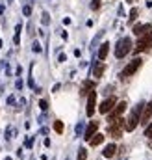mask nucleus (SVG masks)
I'll return each instance as SVG.
<instances>
[{
  "mask_svg": "<svg viewBox=\"0 0 152 160\" xmlns=\"http://www.w3.org/2000/svg\"><path fill=\"white\" fill-rule=\"evenodd\" d=\"M54 130H56L58 134H61V132H63V123H61V121H54Z\"/></svg>",
  "mask_w": 152,
  "mask_h": 160,
  "instance_id": "nucleus-17",
  "label": "nucleus"
},
{
  "mask_svg": "<svg viewBox=\"0 0 152 160\" xmlns=\"http://www.w3.org/2000/svg\"><path fill=\"white\" fill-rule=\"evenodd\" d=\"M122 128H124V123L122 119H117L113 123H110V128H108V132L113 136V138H121V134H122Z\"/></svg>",
  "mask_w": 152,
  "mask_h": 160,
  "instance_id": "nucleus-6",
  "label": "nucleus"
},
{
  "mask_svg": "<svg viewBox=\"0 0 152 160\" xmlns=\"http://www.w3.org/2000/svg\"><path fill=\"white\" fill-rule=\"evenodd\" d=\"M50 22V17H48V13H43V24H48Z\"/></svg>",
  "mask_w": 152,
  "mask_h": 160,
  "instance_id": "nucleus-28",
  "label": "nucleus"
},
{
  "mask_svg": "<svg viewBox=\"0 0 152 160\" xmlns=\"http://www.w3.org/2000/svg\"><path fill=\"white\" fill-rule=\"evenodd\" d=\"M15 102V97H7V104H13Z\"/></svg>",
  "mask_w": 152,
  "mask_h": 160,
  "instance_id": "nucleus-31",
  "label": "nucleus"
},
{
  "mask_svg": "<svg viewBox=\"0 0 152 160\" xmlns=\"http://www.w3.org/2000/svg\"><path fill=\"white\" fill-rule=\"evenodd\" d=\"M141 63H143V60H139V58H135V60H132L124 69H122V73H121V77L122 78H128V77H132L139 67H141Z\"/></svg>",
  "mask_w": 152,
  "mask_h": 160,
  "instance_id": "nucleus-4",
  "label": "nucleus"
},
{
  "mask_svg": "<svg viewBox=\"0 0 152 160\" xmlns=\"http://www.w3.org/2000/svg\"><path fill=\"white\" fill-rule=\"evenodd\" d=\"M102 142H104V134H100V132H98V134H93V138L89 140V143H91L93 147H95V145H100Z\"/></svg>",
  "mask_w": 152,
  "mask_h": 160,
  "instance_id": "nucleus-16",
  "label": "nucleus"
},
{
  "mask_svg": "<svg viewBox=\"0 0 152 160\" xmlns=\"http://www.w3.org/2000/svg\"><path fill=\"white\" fill-rule=\"evenodd\" d=\"M4 160H11V157H6V158H4Z\"/></svg>",
  "mask_w": 152,
  "mask_h": 160,
  "instance_id": "nucleus-32",
  "label": "nucleus"
},
{
  "mask_svg": "<svg viewBox=\"0 0 152 160\" xmlns=\"http://www.w3.org/2000/svg\"><path fill=\"white\" fill-rule=\"evenodd\" d=\"M22 13H24V15L28 17V15L32 13V8H30V6H24V8H22Z\"/></svg>",
  "mask_w": 152,
  "mask_h": 160,
  "instance_id": "nucleus-24",
  "label": "nucleus"
},
{
  "mask_svg": "<svg viewBox=\"0 0 152 160\" xmlns=\"http://www.w3.org/2000/svg\"><path fill=\"white\" fill-rule=\"evenodd\" d=\"M150 47H152V32H147V34L139 36L137 47L134 48V52H135V54H139V52H143V50H149Z\"/></svg>",
  "mask_w": 152,
  "mask_h": 160,
  "instance_id": "nucleus-3",
  "label": "nucleus"
},
{
  "mask_svg": "<svg viewBox=\"0 0 152 160\" xmlns=\"http://www.w3.org/2000/svg\"><path fill=\"white\" fill-rule=\"evenodd\" d=\"M9 2H11V0H9Z\"/></svg>",
  "mask_w": 152,
  "mask_h": 160,
  "instance_id": "nucleus-33",
  "label": "nucleus"
},
{
  "mask_svg": "<svg viewBox=\"0 0 152 160\" xmlns=\"http://www.w3.org/2000/svg\"><path fill=\"white\" fill-rule=\"evenodd\" d=\"M100 8V0H93L91 2V9H98Z\"/></svg>",
  "mask_w": 152,
  "mask_h": 160,
  "instance_id": "nucleus-23",
  "label": "nucleus"
},
{
  "mask_svg": "<svg viewBox=\"0 0 152 160\" xmlns=\"http://www.w3.org/2000/svg\"><path fill=\"white\" fill-rule=\"evenodd\" d=\"M95 102H97V91H89V99H87V116H93L95 114Z\"/></svg>",
  "mask_w": 152,
  "mask_h": 160,
  "instance_id": "nucleus-8",
  "label": "nucleus"
},
{
  "mask_svg": "<svg viewBox=\"0 0 152 160\" xmlns=\"http://www.w3.org/2000/svg\"><path fill=\"white\" fill-rule=\"evenodd\" d=\"M95 89V82H91V80H85L83 84H82V95H85V93H89V91H93Z\"/></svg>",
  "mask_w": 152,
  "mask_h": 160,
  "instance_id": "nucleus-14",
  "label": "nucleus"
},
{
  "mask_svg": "<svg viewBox=\"0 0 152 160\" xmlns=\"http://www.w3.org/2000/svg\"><path fill=\"white\" fill-rule=\"evenodd\" d=\"M32 48H34V52H41V45H39L37 41H36V43L32 45Z\"/></svg>",
  "mask_w": 152,
  "mask_h": 160,
  "instance_id": "nucleus-27",
  "label": "nucleus"
},
{
  "mask_svg": "<svg viewBox=\"0 0 152 160\" xmlns=\"http://www.w3.org/2000/svg\"><path fill=\"white\" fill-rule=\"evenodd\" d=\"M126 110V102L124 101H121L119 104H115V108L112 110V114H110V118H108V121L110 123H113V121L121 119V116H122V112Z\"/></svg>",
  "mask_w": 152,
  "mask_h": 160,
  "instance_id": "nucleus-5",
  "label": "nucleus"
},
{
  "mask_svg": "<svg viewBox=\"0 0 152 160\" xmlns=\"http://www.w3.org/2000/svg\"><path fill=\"white\" fill-rule=\"evenodd\" d=\"M24 145H26L28 149H32V145H34V136H30V138L26 140V143H24Z\"/></svg>",
  "mask_w": 152,
  "mask_h": 160,
  "instance_id": "nucleus-22",
  "label": "nucleus"
},
{
  "mask_svg": "<svg viewBox=\"0 0 152 160\" xmlns=\"http://www.w3.org/2000/svg\"><path fill=\"white\" fill-rule=\"evenodd\" d=\"M87 158V151H85V149H80V151H78V160H85Z\"/></svg>",
  "mask_w": 152,
  "mask_h": 160,
  "instance_id": "nucleus-20",
  "label": "nucleus"
},
{
  "mask_svg": "<svg viewBox=\"0 0 152 160\" xmlns=\"http://www.w3.org/2000/svg\"><path fill=\"white\" fill-rule=\"evenodd\" d=\"M150 24H135L134 26V34L135 36H143V34H147V32H150Z\"/></svg>",
  "mask_w": 152,
  "mask_h": 160,
  "instance_id": "nucleus-12",
  "label": "nucleus"
},
{
  "mask_svg": "<svg viewBox=\"0 0 152 160\" xmlns=\"http://www.w3.org/2000/svg\"><path fill=\"white\" fill-rule=\"evenodd\" d=\"M115 151H117V145L110 143V145H108V147L104 149V153H102V155H104L106 158H113V157H115Z\"/></svg>",
  "mask_w": 152,
  "mask_h": 160,
  "instance_id": "nucleus-15",
  "label": "nucleus"
},
{
  "mask_svg": "<svg viewBox=\"0 0 152 160\" xmlns=\"http://www.w3.org/2000/svg\"><path fill=\"white\" fill-rule=\"evenodd\" d=\"M135 19H137V9H135V8H134V9H132V11H130V17H128V22H134V21H135Z\"/></svg>",
  "mask_w": 152,
  "mask_h": 160,
  "instance_id": "nucleus-19",
  "label": "nucleus"
},
{
  "mask_svg": "<svg viewBox=\"0 0 152 160\" xmlns=\"http://www.w3.org/2000/svg\"><path fill=\"white\" fill-rule=\"evenodd\" d=\"M97 130H98V121H91V125H89V127L85 128V132H83V138H85V140L89 142V140L93 138V134H95Z\"/></svg>",
  "mask_w": 152,
  "mask_h": 160,
  "instance_id": "nucleus-9",
  "label": "nucleus"
},
{
  "mask_svg": "<svg viewBox=\"0 0 152 160\" xmlns=\"http://www.w3.org/2000/svg\"><path fill=\"white\" fill-rule=\"evenodd\" d=\"M104 69H106V65L102 63V60H100V62H97V63H95V67H93V77H95V78H100V77H102V73H104Z\"/></svg>",
  "mask_w": 152,
  "mask_h": 160,
  "instance_id": "nucleus-11",
  "label": "nucleus"
},
{
  "mask_svg": "<svg viewBox=\"0 0 152 160\" xmlns=\"http://www.w3.org/2000/svg\"><path fill=\"white\" fill-rule=\"evenodd\" d=\"M6 138H7V140L15 138V128H13V127H7V128H6Z\"/></svg>",
  "mask_w": 152,
  "mask_h": 160,
  "instance_id": "nucleus-18",
  "label": "nucleus"
},
{
  "mask_svg": "<svg viewBox=\"0 0 152 160\" xmlns=\"http://www.w3.org/2000/svg\"><path fill=\"white\" fill-rule=\"evenodd\" d=\"M39 108H41V110H46V108H48V102H46V101H39Z\"/></svg>",
  "mask_w": 152,
  "mask_h": 160,
  "instance_id": "nucleus-25",
  "label": "nucleus"
},
{
  "mask_svg": "<svg viewBox=\"0 0 152 160\" xmlns=\"http://www.w3.org/2000/svg\"><path fill=\"white\" fill-rule=\"evenodd\" d=\"M108 52H110V43H102L100 45V50H98V60H106Z\"/></svg>",
  "mask_w": 152,
  "mask_h": 160,
  "instance_id": "nucleus-13",
  "label": "nucleus"
},
{
  "mask_svg": "<svg viewBox=\"0 0 152 160\" xmlns=\"http://www.w3.org/2000/svg\"><path fill=\"white\" fill-rule=\"evenodd\" d=\"M145 108V104L141 102V104H137L134 110H132V114L128 116V119H126V123H124V130H128V132H132L135 127H137V123L141 121V110Z\"/></svg>",
  "mask_w": 152,
  "mask_h": 160,
  "instance_id": "nucleus-1",
  "label": "nucleus"
},
{
  "mask_svg": "<svg viewBox=\"0 0 152 160\" xmlns=\"http://www.w3.org/2000/svg\"><path fill=\"white\" fill-rule=\"evenodd\" d=\"M130 50H132V39L130 38H122L115 47V56L117 58H124Z\"/></svg>",
  "mask_w": 152,
  "mask_h": 160,
  "instance_id": "nucleus-2",
  "label": "nucleus"
},
{
  "mask_svg": "<svg viewBox=\"0 0 152 160\" xmlns=\"http://www.w3.org/2000/svg\"><path fill=\"white\" fill-rule=\"evenodd\" d=\"M150 118H152V102H149V104H145V110H143V114H141V121H139V123L147 125Z\"/></svg>",
  "mask_w": 152,
  "mask_h": 160,
  "instance_id": "nucleus-10",
  "label": "nucleus"
},
{
  "mask_svg": "<svg viewBox=\"0 0 152 160\" xmlns=\"http://www.w3.org/2000/svg\"><path fill=\"white\" fill-rule=\"evenodd\" d=\"M17 89H22V80H17Z\"/></svg>",
  "mask_w": 152,
  "mask_h": 160,
  "instance_id": "nucleus-30",
  "label": "nucleus"
},
{
  "mask_svg": "<svg viewBox=\"0 0 152 160\" xmlns=\"http://www.w3.org/2000/svg\"><path fill=\"white\" fill-rule=\"evenodd\" d=\"M82 130H83V123H78V125H76V134L80 136V134H82Z\"/></svg>",
  "mask_w": 152,
  "mask_h": 160,
  "instance_id": "nucleus-26",
  "label": "nucleus"
},
{
  "mask_svg": "<svg viewBox=\"0 0 152 160\" xmlns=\"http://www.w3.org/2000/svg\"><path fill=\"white\" fill-rule=\"evenodd\" d=\"M59 62H67V56L65 54H59Z\"/></svg>",
  "mask_w": 152,
  "mask_h": 160,
  "instance_id": "nucleus-29",
  "label": "nucleus"
},
{
  "mask_svg": "<svg viewBox=\"0 0 152 160\" xmlns=\"http://www.w3.org/2000/svg\"><path fill=\"white\" fill-rule=\"evenodd\" d=\"M145 136H147L149 140H152V125H149V127H147V130H145Z\"/></svg>",
  "mask_w": 152,
  "mask_h": 160,
  "instance_id": "nucleus-21",
  "label": "nucleus"
},
{
  "mask_svg": "<svg viewBox=\"0 0 152 160\" xmlns=\"http://www.w3.org/2000/svg\"><path fill=\"white\" fill-rule=\"evenodd\" d=\"M115 104H117V101H115V97H110V99H106L102 104H100V114H108V112H112L115 108Z\"/></svg>",
  "mask_w": 152,
  "mask_h": 160,
  "instance_id": "nucleus-7",
  "label": "nucleus"
}]
</instances>
